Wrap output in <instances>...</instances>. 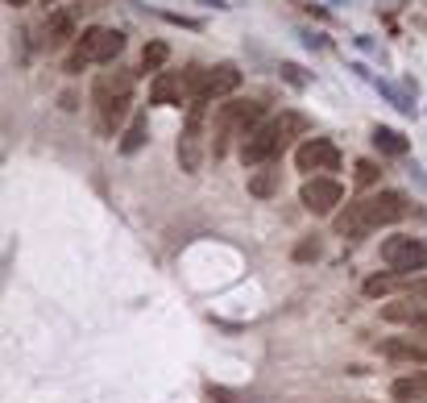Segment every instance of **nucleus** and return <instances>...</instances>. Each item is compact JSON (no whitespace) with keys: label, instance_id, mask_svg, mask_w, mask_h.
Here are the masks:
<instances>
[{"label":"nucleus","instance_id":"obj_28","mask_svg":"<svg viewBox=\"0 0 427 403\" xmlns=\"http://www.w3.org/2000/svg\"><path fill=\"white\" fill-rule=\"evenodd\" d=\"M42 4H58V0H42Z\"/></svg>","mask_w":427,"mask_h":403},{"label":"nucleus","instance_id":"obj_10","mask_svg":"<svg viewBox=\"0 0 427 403\" xmlns=\"http://www.w3.org/2000/svg\"><path fill=\"white\" fill-rule=\"evenodd\" d=\"M79 8H83V4H62V8L46 12V25L37 29V33H42V37H37V46L58 50L62 42H71V37H75V29H79Z\"/></svg>","mask_w":427,"mask_h":403},{"label":"nucleus","instance_id":"obj_26","mask_svg":"<svg viewBox=\"0 0 427 403\" xmlns=\"http://www.w3.org/2000/svg\"><path fill=\"white\" fill-rule=\"evenodd\" d=\"M411 329H415V341H424V345H427V308H424V316H419Z\"/></svg>","mask_w":427,"mask_h":403},{"label":"nucleus","instance_id":"obj_23","mask_svg":"<svg viewBox=\"0 0 427 403\" xmlns=\"http://www.w3.org/2000/svg\"><path fill=\"white\" fill-rule=\"evenodd\" d=\"M407 295L419 300V304H427V279H407Z\"/></svg>","mask_w":427,"mask_h":403},{"label":"nucleus","instance_id":"obj_24","mask_svg":"<svg viewBox=\"0 0 427 403\" xmlns=\"http://www.w3.org/2000/svg\"><path fill=\"white\" fill-rule=\"evenodd\" d=\"M208 400L212 403H241L237 391H224V387H208Z\"/></svg>","mask_w":427,"mask_h":403},{"label":"nucleus","instance_id":"obj_8","mask_svg":"<svg viewBox=\"0 0 427 403\" xmlns=\"http://www.w3.org/2000/svg\"><path fill=\"white\" fill-rule=\"evenodd\" d=\"M382 262L394 275H415L427 266V246L419 237H386L382 241Z\"/></svg>","mask_w":427,"mask_h":403},{"label":"nucleus","instance_id":"obj_12","mask_svg":"<svg viewBox=\"0 0 427 403\" xmlns=\"http://www.w3.org/2000/svg\"><path fill=\"white\" fill-rule=\"evenodd\" d=\"M179 100H191V75L187 71H162L154 75V87H149V104H179Z\"/></svg>","mask_w":427,"mask_h":403},{"label":"nucleus","instance_id":"obj_18","mask_svg":"<svg viewBox=\"0 0 427 403\" xmlns=\"http://www.w3.org/2000/svg\"><path fill=\"white\" fill-rule=\"evenodd\" d=\"M145 137H149V125H145V117H133L129 133L120 137V154H137V150L145 146Z\"/></svg>","mask_w":427,"mask_h":403},{"label":"nucleus","instance_id":"obj_27","mask_svg":"<svg viewBox=\"0 0 427 403\" xmlns=\"http://www.w3.org/2000/svg\"><path fill=\"white\" fill-rule=\"evenodd\" d=\"M4 4H21V0H4Z\"/></svg>","mask_w":427,"mask_h":403},{"label":"nucleus","instance_id":"obj_6","mask_svg":"<svg viewBox=\"0 0 427 403\" xmlns=\"http://www.w3.org/2000/svg\"><path fill=\"white\" fill-rule=\"evenodd\" d=\"M191 75V104H212L228 92L241 87V71L233 62H216V67H187Z\"/></svg>","mask_w":427,"mask_h":403},{"label":"nucleus","instance_id":"obj_22","mask_svg":"<svg viewBox=\"0 0 427 403\" xmlns=\"http://www.w3.org/2000/svg\"><path fill=\"white\" fill-rule=\"evenodd\" d=\"M374 183H378V166L370 158H361L357 162V187H374Z\"/></svg>","mask_w":427,"mask_h":403},{"label":"nucleus","instance_id":"obj_11","mask_svg":"<svg viewBox=\"0 0 427 403\" xmlns=\"http://www.w3.org/2000/svg\"><path fill=\"white\" fill-rule=\"evenodd\" d=\"M295 166L299 171H336L340 166V150H336V142L332 137H307L299 150H295Z\"/></svg>","mask_w":427,"mask_h":403},{"label":"nucleus","instance_id":"obj_16","mask_svg":"<svg viewBox=\"0 0 427 403\" xmlns=\"http://www.w3.org/2000/svg\"><path fill=\"white\" fill-rule=\"evenodd\" d=\"M374 146H378L382 154H394V158H403V154H407V137H403V133H394V129H386V125H378V129H374Z\"/></svg>","mask_w":427,"mask_h":403},{"label":"nucleus","instance_id":"obj_1","mask_svg":"<svg viewBox=\"0 0 427 403\" xmlns=\"http://www.w3.org/2000/svg\"><path fill=\"white\" fill-rule=\"evenodd\" d=\"M407 196L403 191H374V196H361L357 204H345V212H336V233L340 237H349V241H361V237H370L374 229H382V225H394V221H403L407 216Z\"/></svg>","mask_w":427,"mask_h":403},{"label":"nucleus","instance_id":"obj_9","mask_svg":"<svg viewBox=\"0 0 427 403\" xmlns=\"http://www.w3.org/2000/svg\"><path fill=\"white\" fill-rule=\"evenodd\" d=\"M299 200H303V208H307V212L328 216V212H336V204H345V187H340L332 175H311V179L303 183Z\"/></svg>","mask_w":427,"mask_h":403},{"label":"nucleus","instance_id":"obj_25","mask_svg":"<svg viewBox=\"0 0 427 403\" xmlns=\"http://www.w3.org/2000/svg\"><path fill=\"white\" fill-rule=\"evenodd\" d=\"M282 75H287L295 87H303V83H307V75H299V67H295V62H282Z\"/></svg>","mask_w":427,"mask_h":403},{"label":"nucleus","instance_id":"obj_13","mask_svg":"<svg viewBox=\"0 0 427 403\" xmlns=\"http://www.w3.org/2000/svg\"><path fill=\"white\" fill-rule=\"evenodd\" d=\"M378 350L390 362H427V345L415 341V337H394V341H382Z\"/></svg>","mask_w":427,"mask_h":403},{"label":"nucleus","instance_id":"obj_2","mask_svg":"<svg viewBox=\"0 0 427 403\" xmlns=\"http://www.w3.org/2000/svg\"><path fill=\"white\" fill-rule=\"evenodd\" d=\"M311 125H307V117L303 112H295V108H287V112H278V117H270V121H262L249 137H241V162L245 166H262V162H270V158H278L295 137H303Z\"/></svg>","mask_w":427,"mask_h":403},{"label":"nucleus","instance_id":"obj_17","mask_svg":"<svg viewBox=\"0 0 427 403\" xmlns=\"http://www.w3.org/2000/svg\"><path fill=\"white\" fill-rule=\"evenodd\" d=\"M166 58H170V46H166V42H149V46L141 50V71H149V75H162Z\"/></svg>","mask_w":427,"mask_h":403},{"label":"nucleus","instance_id":"obj_19","mask_svg":"<svg viewBox=\"0 0 427 403\" xmlns=\"http://www.w3.org/2000/svg\"><path fill=\"white\" fill-rule=\"evenodd\" d=\"M394 287H407V283H403V275H394V271H386V275H374V279H365V295H370V300H378V295H390Z\"/></svg>","mask_w":427,"mask_h":403},{"label":"nucleus","instance_id":"obj_29","mask_svg":"<svg viewBox=\"0 0 427 403\" xmlns=\"http://www.w3.org/2000/svg\"><path fill=\"white\" fill-rule=\"evenodd\" d=\"M424 403H427V400H424Z\"/></svg>","mask_w":427,"mask_h":403},{"label":"nucleus","instance_id":"obj_3","mask_svg":"<svg viewBox=\"0 0 427 403\" xmlns=\"http://www.w3.org/2000/svg\"><path fill=\"white\" fill-rule=\"evenodd\" d=\"M91 100H96V117L104 133H116V125L129 117L133 104V75L129 71H104L91 83Z\"/></svg>","mask_w":427,"mask_h":403},{"label":"nucleus","instance_id":"obj_5","mask_svg":"<svg viewBox=\"0 0 427 403\" xmlns=\"http://www.w3.org/2000/svg\"><path fill=\"white\" fill-rule=\"evenodd\" d=\"M120 50H125V33H120V29L91 25V29L79 33L75 50H71V58H66V71L75 75V71H83V67H91V62H112Z\"/></svg>","mask_w":427,"mask_h":403},{"label":"nucleus","instance_id":"obj_20","mask_svg":"<svg viewBox=\"0 0 427 403\" xmlns=\"http://www.w3.org/2000/svg\"><path fill=\"white\" fill-rule=\"evenodd\" d=\"M249 191H253L257 200H270V196L278 191V171H262V175H253V179H249Z\"/></svg>","mask_w":427,"mask_h":403},{"label":"nucleus","instance_id":"obj_4","mask_svg":"<svg viewBox=\"0 0 427 403\" xmlns=\"http://www.w3.org/2000/svg\"><path fill=\"white\" fill-rule=\"evenodd\" d=\"M262 125V104L257 100H228L212 117V158H224L233 137H249Z\"/></svg>","mask_w":427,"mask_h":403},{"label":"nucleus","instance_id":"obj_15","mask_svg":"<svg viewBox=\"0 0 427 403\" xmlns=\"http://www.w3.org/2000/svg\"><path fill=\"white\" fill-rule=\"evenodd\" d=\"M424 308L427 304H419V300H399V304H386L382 308V320H390V325H415L419 316H424Z\"/></svg>","mask_w":427,"mask_h":403},{"label":"nucleus","instance_id":"obj_14","mask_svg":"<svg viewBox=\"0 0 427 403\" xmlns=\"http://www.w3.org/2000/svg\"><path fill=\"white\" fill-rule=\"evenodd\" d=\"M390 395H394V403H424L427 400V375L394 379V383H390Z\"/></svg>","mask_w":427,"mask_h":403},{"label":"nucleus","instance_id":"obj_21","mask_svg":"<svg viewBox=\"0 0 427 403\" xmlns=\"http://www.w3.org/2000/svg\"><path fill=\"white\" fill-rule=\"evenodd\" d=\"M320 254H324V250H320V241H316V237H307V241H299V246H295V262H316Z\"/></svg>","mask_w":427,"mask_h":403},{"label":"nucleus","instance_id":"obj_7","mask_svg":"<svg viewBox=\"0 0 427 403\" xmlns=\"http://www.w3.org/2000/svg\"><path fill=\"white\" fill-rule=\"evenodd\" d=\"M203 137H208V104H191L187 125H183V133H179V146H174L179 166H183L187 175H199V166H203V150H208Z\"/></svg>","mask_w":427,"mask_h":403}]
</instances>
